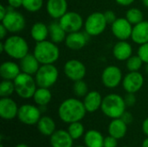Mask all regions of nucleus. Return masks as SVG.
Listing matches in <instances>:
<instances>
[{"label": "nucleus", "instance_id": "f257e3e1", "mask_svg": "<svg viewBox=\"0 0 148 147\" xmlns=\"http://www.w3.org/2000/svg\"><path fill=\"white\" fill-rule=\"evenodd\" d=\"M87 110L83 101L76 98H69L64 100L58 107V116L65 123L81 121L86 115Z\"/></svg>", "mask_w": 148, "mask_h": 147}, {"label": "nucleus", "instance_id": "f03ea898", "mask_svg": "<svg viewBox=\"0 0 148 147\" xmlns=\"http://www.w3.org/2000/svg\"><path fill=\"white\" fill-rule=\"evenodd\" d=\"M33 54L42 64H54L60 57V49L56 43L50 40L36 42Z\"/></svg>", "mask_w": 148, "mask_h": 147}, {"label": "nucleus", "instance_id": "7ed1b4c3", "mask_svg": "<svg viewBox=\"0 0 148 147\" xmlns=\"http://www.w3.org/2000/svg\"><path fill=\"white\" fill-rule=\"evenodd\" d=\"M3 42L4 45L3 53H5L11 59L21 60L29 54V44L21 36L14 34L7 36Z\"/></svg>", "mask_w": 148, "mask_h": 147}, {"label": "nucleus", "instance_id": "20e7f679", "mask_svg": "<svg viewBox=\"0 0 148 147\" xmlns=\"http://www.w3.org/2000/svg\"><path fill=\"white\" fill-rule=\"evenodd\" d=\"M126 102L124 97L118 94H109L103 98L101 107V112L110 119H118L126 111Z\"/></svg>", "mask_w": 148, "mask_h": 147}, {"label": "nucleus", "instance_id": "39448f33", "mask_svg": "<svg viewBox=\"0 0 148 147\" xmlns=\"http://www.w3.org/2000/svg\"><path fill=\"white\" fill-rule=\"evenodd\" d=\"M13 81L15 85V93L20 98L24 100L33 98V95L38 88L33 75L21 72Z\"/></svg>", "mask_w": 148, "mask_h": 147}, {"label": "nucleus", "instance_id": "423d86ee", "mask_svg": "<svg viewBox=\"0 0 148 147\" xmlns=\"http://www.w3.org/2000/svg\"><path fill=\"white\" fill-rule=\"evenodd\" d=\"M59 78V70L54 64H42L35 75L37 87L50 88Z\"/></svg>", "mask_w": 148, "mask_h": 147}, {"label": "nucleus", "instance_id": "0eeeda50", "mask_svg": "<svg viewBox=\"0 0 148 147\" xmlns=\"http://www.w3.org/2000/svg\"><path fill=\"white\" fill-rule=\"evenodd\" d=\"M8 12L1 20V23L7 29L9 33L17 34L23 31L26 26L24 16L15 9L8 6Z\"/></svg>", "mask_w": 148, "mask_h": 147}, {"label": "nucleus", "instance_id": "6e6552de", "mask_svg": "<svg viewBox=\"0 0 148 147\" xmlns=\"http://www.w3.org/2000/svg\"><path fill=\"white\" fill-rule=\"evenodd\" d=\"M108 26L104 13L95 11L88 16L84 22V29L90 36H97L102 34Z\"/></svg>", "mask_w": 148, "mask_h": 147}, {"label": "nucleus", "instance_id": "1a4fd4ad", "mask_svg": "<svg viewBox=\"0 0 148 147\" xmlns=\"http://www.w3.org/2000/svg\"><path fill=\"white\" fill-rule=\"evenodd\" d=\"M123 74L121 69L115 65H109L106 67L101 73V82L107 88L113 89L122 83Z\"/></svg>", "mask_w": 148, "mask_h": 147}, {"label": "nucleus", "instance_id": "9d476101", "mask_svg": "<svg viewBox=\"0 0 148 147\" xmlns=\"http://www.w3.org/2000/svg\"><path fill=\"white\" fill-rule=\"evenodd\" d=\"M63 72L69 80L75 82L84 79L87 74V68L82 61L77 59H70L65 62L63 66Z\"/></svg>", "mask_w": 148, "mask_h": 147}, {"label": "nucleus", "instance_id": "9b49d317", "mask_svg": "<svg viewBox=\"0 0 148 147\" xmlns=\"http://www.w3.org/2000/svg\"><path fill=\"white\" fill-rule=\"evenodd\" d=\"M41 113L40 107L32 104H23L18 109L17 119L24 125L33 126L41 119Z\"/></svg>", "mask_w": 148, "mask_h": 147}, {"label": "nucleus", "instance_id": "f8f14e48", "mask_svg": "<svg viewBox=\"0 0 148 147\" xmlns=\"http://www.w3.org/2000/svg\"><path fill=\"white\" fill-rule=\"evenodd\" d=\"M62 29L69 34L80 31L84 27L83 18L81 14L75 11H68L59 20Z\"/></svg>", "mask_w": 148, "mask_h": 147}, {"label": "nucleus", "instance_id": "ddd939ff", "mask_svg": "<svg viewBox=\"0 0 148 147\" xmlns=\"http://www.w3.org/2000/svg\"><path fill=\"white\" fill-rule=\"evenodd\" d=\"M134 25L126 17H118L111 24V30L119 41H127L131 38Z\"/></svg>", "mask_w": 148, "mask_h": 147}, {"label": "nucleus", "instance_id": "4468645a", "mask_svg": "<svg viewBox=\"0 0 148 147\" xmlns=\"http://www.w3.org/2000/svg\"><path fill=\"white\" fill-rule=\"evenodd\" d=\"M144 76L140 71L128 72L122 80V87L127 93L136 94L144 85Z\"/></svg>", "mask_w": 148, "mask_h": 147}, {"label": "nucleus", "instance_id": "2eb2a0df", "mask_svg": "<svg viewBox=\"0 0 148 147\" xmlns=\"http://www.w3.org/2000/svg\"><path fill=\"white\" fill-rule=\"evenodd\" d=\"M90 36L86 32L82 31H76L69 33L66 36V39L64 41L66 47L73 51H78L83 49L89 39Z\"/></svg>", "mask_w": 148, "mask_h": 147}, {"label": "nucleus", "instance_id": "dca6fc26", "mask_svg": "<svg viewBox=\"0 0 148 147\" xmlns=\"http://www.w3.org/2000/svg\"><path fill=\"white\" fill-rule=\"evenodd\" d=\"M67 0H47L46 11L54 20H59L65 13L68 12Z\"/></svg>", "mask_w": 148, "mask_h": 147}, {"label": "nucleus", "instance_id": "f3484780", "mask_svg": "<svg viewBox=\"0 0 148 147\" xmlns=\"http://www.w3.org/2000/svg\"><path fill=\"white\" fill-rule=\"evenodd\" d=\"M18 106L16 102L10 97H2L0 100V116L2 119L10 120L17 117Z\"/></svg>", "mask_w": 148, "mask_h": 147}, {"label": "nucleus", "instance_id": "a211bd4d", "mask_svg": "<svg viewBox=\"0 0 148 147\" xmlns=\"http://www.w3.org/2000/svg\"><path fill=\"white\" fill-rule=\"evenodd\" d=\"M114 57L120 62H125L133 55V47L127 41H118L113 47Z\"/></svg>", "mask_w": 148, "mask_h": 147}, {"label": "nucleus", "instance_id": "6ab92c4d", "mask_svg": "<svg viewBox=\"0 0 148 147\" xmlns=\"http://www.w3.org/2000/svg\"><path fill=\"white\" fill-rule=\"evenodd\" d=\"M21 72L19 63L13 61H5L0 65V76L3 80L14 81Z\"/></svg>", "mask_w": 148, "mask_h": 147}, {"label": "nucleus", "instance_id": "aec40b11", "mask_svg": "<svg viewBox=\"0 0 148 147\" xmlns=\"http://www.w3.org/2000/svg\"><path fill=\"white\" fill-rule=\"evenodd\" d=\"M103 97L95 90L89 91L85 97H83V104L88 113H95L101 109Z\"/></svg>", "mask_w": 148, "mask_h": 147}, {"label": "nucleus", "instance_id": "412c9836", "mask_svg": "<svg viewBox=\"0 0 148 147\" xmlns=\"http://www.w3.org/2000/svg\"><path fill=\"white\" fill-rule=\"evenodd\" d=\"M19 61V65L22 72L31 75H35L41 66V63L39 62V61L36 59L33 53H29Z\"/></svg>", "mask_w": 148, "mask_h": 147}, {"label": "nucleus", "instance_id": "4be33fe9", "mask_svg": "<svg viewBox=\"0 0 148 147\" xmlns=\"http://www.w3.org/2000/svg\"><path fill=\"white\" fill-rule=\"evenodd\" d=\"M131 39L138 45L148 42V21L144 20L140 23L134 25Z\"/></svg>", "mask_w": 148, "mask_h": 147}, {"label": "nucleus", "instance_id": "5701e85b", "mask_svg": "<svg viewBox=\"0 0 148 147\" xmlns=\"http://www.w3.org/2000/svg\"><path fill=\"white\" fill-rule=\"evenodd\" d=\"M73 140L68 130H56L50 136V144L52 147H72Z\"/></svg>", "mask_w": 148, "mask_h": 147}, {"label": "nucleus", "instance_id": "b1692460", "mask_svg": "<svg viewBox=\"0 0 148 147\" xmlns=\"http://www.w3.org/2000/svg\"><path fill=\"white\" fill-rule=\"evenodd\" d=\"M108 131L109 135L116 138L117 139H121L127 134V125L121 118L113 119V120L108 125Z\"/></svg>", "mask_w": 148, "mask_h": 147}, {"label": "nucleus", "instance_id": "393cba45", "mask_svg": "<svg viewBox=\"0 0 148 147\" xmlns=\"http://www.w3.org/2000/svg\"><path fill=\"white\" fill-rule=\"evenodd\" d=\"M29 33L31 38L36 42L45 41L49 36V26L42 22H36L31 26Z\"/></svg>", "mask_w": 148, "mask_h": 147}, {"label": "nucleus", "instance_id": "a878e982", "mask_svg": "<svg viewBox=\"0 0 148 147\" xmlns=\"http://www.w3.org/2000/svg\"><path fill=\"white\" fill-rule=\"evenodd\" d=\"M49 39L56 44H60L65 41L68 33L62 29L59 21H53L49 25Z\"/></svg>", "mask_w": 148, "mask_h": 147}, {"label": "nucleus", "instance_id": "bb28decb", "mask_svg": "<svg viewBox=\"0 0 148 147\" xmlns=\"http://www.w3.org/2000/svg\"><path fill=\"white\" fill-rule=\"evenodd\" d=\"M104 137L96 130L91 129L84 135V143L87 147H104Z\"/></svg>", "mask_w": 148, "mask_h": 147}, {"label": "nucleus", "instance_id": "cd10ccee", "mask_svg": "<svg viewBox=\"0 0 148 147\" xmlns=\"http://www.w3.org/2000/svg\"><path fill=\"white\" fill-rule=\"evenodd\" d=\"M36 125L38 131L44 136H51L56 131L54 120L49 116H42Z\"/></svg>", "mask_w": 148, "mask_h": 147}, {"label": "nucleus", "instance_id": "c85d7f7f", "mask_svg": "<svg viewBox=\"0 0 148 147\" xmlns=\"http://www.w3.org/2000/svg\"><path fill=\"white\" fill-rule=\"evenodd\" d=\"M52 99V94L49 90V88H40L38 87L33 95V101L34 102L39 106H47Z\"/></svg>", "mask_w": 148, "mask_h": 147}, {"label": "nucleus", "instance_id": "c756f323", "mask_svg": "<svg viewBox=\"0 0 148 147\" xmlns=\"http://www.w3.org/2000/svg\"><path fill=\"white\" fill-rule=\"evenodd\" d=\"M133 25H136L140 22L144 21V15L143 12L138 8H130L126 12L125 16Z\"/></svg>", "mask_w": 148, "mask_h": 147}, {"label": "nucleus", "instance_id": "7c9ffc66", "mask_svg": "<svg viewBox=\"0 0 148 147\" xmlns=\"http://www.w3.org/2000/svg\"><path fill=\"white\" fill-rule=\"evenodd\" d=\"M143 63L144 62L142 61V59L138 55H132L126 61V67L128 72H135L139 71L142 68Z\"/></svg>", "mask_w": 148, "mask_h": 147}, {"label": "nucleus", "instance_id": "2f4dec72", "mask_svg": "<svg viewBox=\"0 0 148 147\" xmlns=\"http://www.w3.org/2000/svg\"><path fill=\"white\" fill-rule=\"evenodd\" d=\"M84 130H85L84 126L80 121L70 123L68 127V132L70 134V136L73 138V139H80L83 135Z\"/></svg>", "mask_w": 148, "mask_h": 147}, {"label": "nucleus", "instance_id": "473e14b6", "mask_svg": "<svg viewBox=\"0 0 148 147\" xmlns=\"http://www.w3.org/2000/svg\"><path fill=\"white\" fill-rule=\"evenodd\" d=\"M15 92V85L13 81L3 80L0 83V96L10 97Z\"/></svg>", "mask_w": 148, "mask_h": 147}, {"label": "nucleus", "instance_id": "72a5a7b5", "mask_svg": "<svg viewBox=\"0 0 148 147\" xmlns=\"http://www.w3.org/2000/svg\"><path fill=\"white\" fill-rule=\"evenodd\" d=\"M43 0H23V8L28 12L35 13L43 6Z\"/></svg>", "mask_w": 148, "mask_h": 147}, {"label": "nucleus", "instance_id": "f704fd0d", "mask_svg": "<svg viewBox=\"0 0 148 147\" xmlns=\"http://www.w3.org/2000/svg\"><path fill=\"white\" fill-rule=\"evenodd\" d=\"M73 92L77 97H85L86 94L89 92L87 82L84 81V80L75 81L73 85Z\"/></svg>", "mask_w": 148, "mask_h": 147}, {"label": "nucleus", "instance_id": "c9c22d12", "mask_svg": "<svg viewBox=\"0 0 148 147\" xmlns=\"http://www.w3.org/2000/svg\"><path fill=\"white\" fill-rule=\"evenodd\" d=\"M137 55L142 59V61L144 62V63L147 64L148 63V42L144 43L142 45H140L138 51H137Z\"/></svg>", "mask_w": 148, "mask_h": 147}, {"label": "nucleus", "instance_id": "e433bc0d", "mask_svg": "<svg viewBox=\"0 0 148 147\" xmlns=\"http://www.w3.org/2000/svg\"><path fill=\"white\" fill-rule=\"evenodd\" d=\"M125 102L127 107H133L136 103V96L135 94L133 93H127V94L124 97Z\"/></svg>", "mask_w": 148, "mask_h": 147}, {"label": "nucleus", "instance_id": "4c0bfd02", "mask_svg": "<svg viewBox=\"0 0 148 147\" xmlns=\"http://www.w3.org/2000/svg\"><path fill=\"white\" fill-rule=\"evenodd\" d=\"M117 139L108 135L104 139V147H117Z\"/></svg>", "mask_w": 148, "mask_h": 147}, {"label": "nucleus", "instance_id": "58836bf2", "mask_svg": "<svg viewBox=\"0 0 148 147\" xmlns=\"http://www.w3.org/2000/svg\"><path fill=\"white\" fill-rule=\"evenodd\" d=\"M104 16H105V18H106V20H107L108 24H110V25H111L114 22H115V20L118 18V17L116 16L115 12L113 11V10H110L105 11V12H104Z\"/></svg>", "mask_w": 148, "mask_h": 147}, {"label": "nucleus", "instance_id": "ea45409f", "mask_svg": "<svg viewBox=\"0 0 148 147\" xmlns=\"http://www.w3.org/2000/svg\"><path fill=\"white\" fill-rule=\"evenodd\" d=\"M121 120H123L127 125L131 124V123L133 122V120H134L133 114H132L131 113H129V112H127V111H125V112H124V113L121 115Z\"/></svg>", "mask_w": 148, "mask_h": 147}, {"label": "nucleus", "instance_id": "a19ab883", "mask_svg": "<svg viewBox=\"0 0 148 147\" xmlns=\"http://www.w3.org/2000/svg\"><path fill=\"white\" fill-rule=\"evenodd\" d=\"M8 6L12 9H19L23 6V0H8Z\"/></svg>", "mask_w": 148, "mask_h": 147}, {"label": "nucleus", "instance_id": "79ce46f5", "mask_svg": "<svg viewBox=\"0 0 148 147\" xmlns=\"http://www.w3.org/2000/svg\"><path fill=\"white\" fill-rule=\"evenodd\" d=\"M8 33H9V31L7 30V29L1 23V25H0V39H1V41H3L7 37Z\"/></svg>", "mask_w": 148, "mask_h": 147}, {"label": "nucleus", "instance_id": "37998d69", "mask_svg": "<svg viewBox=\"0 0 148 147\" xmlns=\"http://www.w3.org/2000/svg\"><path fill=\"white\" fill-rule=\"evenodd\" d=\"M116 3L121 6H130L132 3H134L135 0H114Z\"/></svg>", "mask_w": 148, "mask_h": 147}, {"label": "nucleus", "instance_id": "c03bdc74", "mask_svg": "<svg viewBox=\"0 0 148 147\" xmlns=\"http://www.w3.org/2000/svg\"><path fill=\"white\" fill-rule=\"evenodd\" d=\"M8 9L9 8L7 6H4L3 4L0 5V20H2L5 16V15L8 12Z\"/></svg>", "mask_w": 148, "mask_h": 147}, {"label": "nucleus", "instance_id": "a18cd8bd", "mask_svg": "<svg viewBox=\"0 0 148 147\" xmlns=\"http://www.w3.org/2000/svg\"><path fill=\"white\" fill-rule=\"evenodd\" d=\"M142 131L148 137V118H147L142 123Z\"/></svg>", "mask_w": 148, "mask_h": 147}, {"label": "nucleus", "instance_id": "49530a36", "mask_svg": "<svg viewBox=\"0 0 148 147\" xmlns=\"http://www.w3.org/2000/svg\"><path fill=\"white\" fill-rule=\"evenodd\" d=\"M3 51H4V45H3V41H1V42H0V52H1V53H3Z\"/></svg>", "mask_w": 148, "mask_h": 147}, {"label": "nucleus", "instance_id": "de8ad7c7", "mask_svg": "<svg viewBox=\"0 0 148 147\" xmlns=\"http://www.w3.org/2000/svg\"><path fill=\"white\" fill-rule=\"evenodd\" d=\"M142 147H148V137L147 138V139H145L143 140Z\"/></svg>", "mask_w": 148, "mask_h": 147}, {"label": "nucleus", "instance_id": "09e8293b", "mask_svg": "<svg viewBox=\"0 0 148 147\" xmlns=\"http://www.w3.org/2000/svg\"><path fill=\"white\" fill-rule=\"evenodd\" d=\"M142 1V4L148 9V0H141Z\"/></svg>", "mask_w": 148, "mask_h": 147}, {"label": "nucleus", "instance_id": "8fccbe9b", "mask_svg": "<svg viewBox=\"0 0 148 147\" xmlns=\"http://www.w3.org/2000/svg\"><path fill=\"white\" fill-rule=\"evenodd\" d=\"M16 147H29L27 145H25V144H19V145H17Z\"/></svg>", "mask_w": 148, "mask_h": 147}, {"label": "nucleus", "instance_id": "3c124183", "mask_svg": "<svg viewBox=\"0 0 148 147\" xmlns=\"http://www.w3.org/2000/svg\"><path fill=\"white\" fill-rule=\"evenodd\" d=\"M146 72H147V74L148 75V63L146 65Z\"/></svg>", "mask_w": 148, "mask_h": 147}, {"label": "nucleus", "instance_id": "603ef678", "mask_svg": "<svg viewBox=\"0 0 148 147\" xmlns=\"http://www.w3.org/2000/svg\"><path fill=\"white\" fill-rule=\"evenodd\" d=\"M75 147H87V146H75Z\"/></svg>", "mask_w": 148, "mask_h": 147}, {"label": "nucleus", "instance_id": "864d4df0", "mask_svg": "<svg viewBox=\"0 0 148 147\" xmlns=\"http://www.w3.org/2000/svg\"><path fill=\"white\" fill-rule=\"evenodd\" d=\"M123 147H129V146H123Z\"/></svg>", "mask_w": 148, "mask_h": 147}]
</instances>
